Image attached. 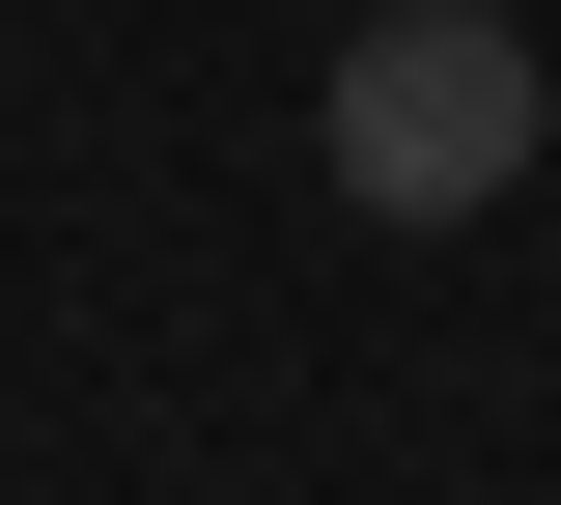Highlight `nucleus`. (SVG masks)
<instances>
[{
    "label": "nucleus",
    "instance_id": "1",
    "mask_svg": "<svg viewBox=\"0 0 561 505\" xmlns=\"http://www.w3.org/2000/svg\"><path fill=\"white\" fill-rule=\"evenodd\" d=\"M309 141H337V197H365V225H478L505 169L561 141V84H534V28H505V0H365Z\"/></svg>",
    "mask_w": 561,
    "mask_h": 505
}]
</instances>
